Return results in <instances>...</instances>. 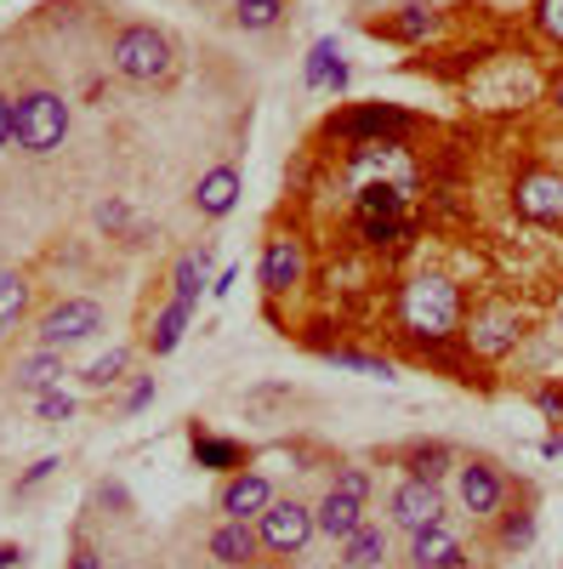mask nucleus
<instances>
[{"instance_id": "4be33fe9", "label": "nucleus", "mask_w": 563, "mask_h": 569, "mask_svg": "<svg viewBox=\"0 0 563 569\" xmlns=\"http://www.w3.org/2000/svg\"><path fill=\"white\" fill-rule=\"evenodd\" d=\"M188 313H194V308H188V302H165L160 308V319H154V330H149V353L154 359H165L177 342H182V330H188Z\"/></svg>"}, {"instance_id": "f704fd0d", "label": "nucleus", "mask_w": 563, "mask_h": 569, "mask_svg": "<svg viewBox=\"0 0 563 569\" xmlns=\"http://www.w3.org/2000/svg\"><path fill=\"white\" fill-rule=\"evenodd\" d=\"M52 472H58V461H52V456H46V461H34V467L23 472V479H18V496H29L34 485H46V479H52Z\"/></svg>"}, {"instance_id": "39448f33", "label": "nucleus", "mask_w": 563, "mask_h": 569, "mask_svg": "<svg viewBox=\"0 0 563 569\" xmlns=\"http://www.w3.org/2000/svg\"><path fill=\"white\" fill-rule=\"evenodd\" d=\"M98 330H103V308L86 302V297H69V302H58L52 313L40 319V348L63 353V348H74V342H91Z\"/></svg>"}, {"instance_id": "aec40b11", "label": "nucleus", "mask_w": 563, "mask_h": 569, "mask_svg": "<svg viewBox=\"0 0 563 569\" xmlns=\"http://www.w3.org/2000/svg\"><path fill=\"white\" fill-rule=\"evenodd\" d=\"M291 12V0H233V23H240L245 34H268L279 29Z\"/></svg>"}, {"instance_id": "423d86ee", "label": "nucleus", "mask_w": 563, "mask_h": 569, "mask_svg": "<svg viewBox=\"0 0 563 569\" xmlns=\"http://www.w3.org/2000/svg\"><path fill=\"white\" fill-rule=\"evenodd\" d=\"M331 131L336 137H353V142H393V137H404L410 131V114L404 109H393V103H359V109H348V114H336L331 120Z\"/></svg>"}, {"instance_id": "c85d7f7f", "label": "nucleus", "mask_w": 563, "mask_h": 569, "mask_svg": "<svg viewBox=\"0 0 563 569\" xmlns=\"http://www.w3.org/2000/svg\"><path fill=\"white\" fill-rule=\"evenodd\" d=\"M125 365H131V353H125V348H114V353H103L98 365H91V370H86V388H114V382H120V376H125Z\"/></svg>"}, {"instance_id": "2f4dec72", "label": "nucleus", "mask_w": 563, "mask_h": 569, "mask_svg": "<svg viewBox=\"0 0 563 569\" xmlns=\"http://www.w3.org/2000/svg\"><path fill=\"white\" fill-rule=\"evenodd\" d=\"M535 29L552 46H563V0H535Z\"/></svg>"}, {"instance_id": "c03bdc74", "label": "nucleus", "mask_w": 563, "mask_h": 569, "mask_svg": "<svg viewBox=\"0 0 563 569\" xmlns=\"http://www.w3.org/2000/svg\"><path fill=\"white\" fill-rule=\"evenodd\" d=\"M552 103H557V109H563V74H557V80H552Z\"/></svg>"}, {"instance_id": "ddd939ff", "label": "nucleus", "mask_w": 563, "mask_h": 569, "mask_svg": "<svg viewBox=\"0 0 563 569\" xmlns=\"http://www.w3.org/2000/svg\"><path fill=\"white\" fill-rule=\"evenodd\" d=\"M519 211L530 222H563V177H552V171L519 177Z\"/></svg>"}, {"instance_id": "79ce46f5", "label": "nucleus", "mask_w": 563, "mask_h": 569, "mask_svg": "<svg viewBox=\"0 0 563 569\" xmlns=\"http://www.w3.org/2000/svg\"><path fill=\"white\" fill-rule=\"evenodd\" d=\"M23 563V547H0V569H18Z\"/></svg>"}, {"instance_id": "7c9ffc66", "label": "nucleus", "mask_w": 563, "mask_h": 569, "mask_svg": "<svg viewBox=\"0 0 563 569\" xmlns=\"http://www.w3.org/2000/svg\"><path fill=\"white\" fill-rule=\"evenodd\" d=\"M359 233L370 246H393V240H404V217H359Z\"/></svg>"}, {"instance_id": "9d476101", "label": "nucleus", "mask_w": 563, "mask_h": 569, "mask_svg": "<svg viewBox=\"0 0 563 569\" xmlns=\"http://www.w3.org/2000/svg\"><path fill=\"white\" fill-rule=\"evenodd\" d=\"M501 501H506L501 467H495V461H466V467H461V507L479 512V518H490V512H501Z\"/></svg>"}, {"instance_id": "1a4fd4ad", "label": "nucleus", "mask_w": 563, "mask_h": 569, "mask_svg": "<svg viewBox=\"0 0 563 569\" xmlns=\"http://www.w3.org/2000/svg\"><path fill=\"white\" fill-rule=\"evenodd\" d=\"M257 279L268 297H285L291 284L302 279V240H291V233H279V240L262 246V262H257Z\"/></svg>"}, {"instance_id": "37998d69", "label": "nucleus", "mask_w": 563, "mask_h": 569, "mask_svg": "<svg viewBox=\"0 0 563 569\" xmlns=\"http://www.w3.org/2000/svg\"><path fill=\"white\" fill-rule=\"evenodd\" d=\"M541 456H552V461H563V433H557V439H546V445H541Z\"/></svg>"}, {"instance_id": "f257e3e1", "label": "nucleus", "mask_w": 563, "mask_h": 569, "mask_svg": "<svg viewBox=\"0 0 563 569\" xmlns=\"http://www.w3.org/2000/svg\"><path fill=\"white\" fill-rule=\"evenodd\" d=\"M404 330L421 348H439L461 330V291L444 273H421L404 284Z\"/></svg>"}, {"instance_id": "a18cd8bd", "label": "nucleus", "mask_w": 563, "mask_h": 569, "mask_svg": "<svg viewBox=\"0 0 563 569\" xmlns=\"http://www.w3.org/2000/svg\"><path fill=\"white\" fill-rule=\"evenodd\" d=\"M251 569H262V563H251Z\"/></svg>"}, {"instance_id": "72a5a7b5", "label": "nucleus", "mask_w": 563, "mask_h": 569, "mask_svg": "<svg viewBox=\"0 0 563 569\" xmlns=\"http://www.w3.org/2000/svg\"><path fill=\"white\" fill-rule=\"evenodd\" d=\"M331 490H342V496H353V501H370V472H364V467H342L336 479H331Z\"/></svg>"}, {"instance_id": "a211bd4d", "label": "nucleus", "mask_w": 563, "mask_h": 569, "mask_svg": "<svg viewBox=\"0 0 563 569\" xmlns=\"http://www.w3.org/2000/svg\"><path fill=\"white\" fill-rule=\"evenodd\" d=\"M433 29H439V12L421 7V0H410V7H399V12L382 23V34H393V40H404V46H421Z\"/></svg>"}, {"instance_id": "f8f14e48", "label": "nucleus", "mask_w": 563, "mask_h": 569, "mask_svg": "<svg viewBox=\"0 0 563 569\" xmlns=\"http://www.w3.org/2000/svg\"><path fill=\"white\" fill-rule=\"evenodd\" d=\"M257 552H262V536L245 525V518H222V525L211 530V558L222 569H251Z\"/></svg>"}, {"instance_id": "a878e982", "label": "nucleus", "mask_w": 563, "mask_h": 569, "mask_svg": "<svg viewBox=\"0 0 563 569\" xmlns=\"http://www.w3.org/2000/svg\"><path fill=\"white\" fill-rule=\"evenodd\" d=\"M23 308H29V284H23V273H0V337L23 319Z\"/></svg>"}, {"instance_id": "c9c22d12", "label": "nucleus", "mask_w": 563, "mask_h": 569, "mask_svg": "<svg viewBox=\"0 0 563 569\" xmlns=\"http://www.w3.org/2000/svg\"><path fill=\"white\" fill-rule=\"evenodd\" d=\"M12 137H18V103L7 98V91H0V149H7Z\"/></svg>"}, {"instance_id": "7ed1b4c3", "label": "nucleus", "mask_w": 563, "mask_h": 569, "mask_svg": "<svg viewBox=\"0 0 563 569\" xmlns=\"http://www.w3.org/2000/svg\"><path fill=\"white\" fill-rule=\"evenodd\" d=\"M63 137H69V103L58 98V91H29V98H18V149L23 154H52L63 149Z\"/></svg>"}, {"instance_id": "4468645a", "label": "nucleus", "mask_w": 563, "mask_h": 569, "mask_svg": "<svg viewBox=\"0 0 563 569\" xmlns=\"http://www.w3.org/2000/svg\"><path fill=\"white\" fill-rule=\"evenodd\" d=\"M461 563H466V552H461V541L444 525L410 536V569H461Z\"/></svg>"}, {"instance_id": "f03ea898", "label": "nucleus", "mask_w": 563, "mask_h": 569, "mask_svg": "<svg viewBox=\"0 0 563 569\" xmlns=\"http://www.w3.org/2000/svg\"><path fill=\"white\" fill-rule=\"evenodd\" d=\"M109 63L120 80H137V86H154L171 74V40L154 29V23H125L109 46Z\"/></svg>"}, {"instance_id": "2eb2a0df", "label": "nucleus", "mask_w": 563, "mask_h": 569, "mask_svg": "<svg viewBox=\"0 0 563 569\" xmlns=\"http://www.w3.org/2000/svg\"><path fill=\"white\" fill-rule=\"evenodd\" d=\"M233 206H240V171H233V166L205 171L200 188H194V211L200 217H228Z\"/></svg>"}, {"instance_id": "473e14b6", "label": "nucleus", "mask_w": 563, "mask_h": 569, "mask_svg": "<svg viewBox=\"0 0 563 569\" xmlns=\"http://www.w3.org/2000/svg\"><path fill=\"white\" fill-rule=\"evenodd\" d=\"M34 405H40V416H46V421H69V416H74V399H69L63 388H46V393H34Z\"/></svg>"}, {"instance_id": "393cba45", "label": "nucleus", "mask_w": 563, "mask_h": 569, "mask_svg": "<svg viewBox=\"0 0 563 569\" xmlns=\"http://www.w3.org/2000/svg\"><path fill=\"white\" fill-rule=\"evenodd\" d=\"M359 217H404V194L393 182H364L359 188Z\"/></svg>"}, {"instance_id": "9b49d317", "label": "nucleus", "mask_w": 563, "mask_h": 569, "mask_svg": "<svg viewBox=\"0 0 563 569\" xmlns=\"http://www.w3.org/2000/svg\"><path fill=\"white\" fill-rule=\"evenodd\" d=\"M519 337H524V319H519V313H506V308L479 313V319H473V330H466L473 353H484V359H501L506 348H519Z\"/></svg>"}, {"instance_id": "a19ab883", "label": "nucleus", "mask_w": 563, "mask_h": 569, "mask_svg": "<svg viewBox=\"0 0 563 569\" xmlns=\"http://www.w3.org/2000/svg\"><path fill=\"white\" fill-rule=\"evenodd\" d=\"M324 86H331V91H348V86H353V69H348V63H336V69H331V80H324Z\"/></svg>"}, {"instance_id": "6e6552de", "label": "nucleus", "mask_w": 563, "mask_h": 569, "mask_svg": "<svg viewBox=\"0 0 563 569\" xmlns=\"http://www.w3.org/2000/svg\"><path fill=\"white\" fill-rule=\"evenodd\" d=\"M273 507V485L262 479V472H228V485L217 490V512L222 518H262Z\"/></svg>"}, {"instance_id": "bb28decb", "label": "nucleus", "mask_w": 563, "mask_h": 569, "mask_svg": "<svg viewBox=\"0 0 563 569\" xmlns=\"http://www.w3.org/2000/svg\"><path fill=\"white\" fill-rule=\"evenodd\" d=\"M324 359H331L336 370H359V376H393V365L388 359H375V353H353V348H324Z\"/></svg>"}, {"instance_id": "58836bf2", "label": "nucleus", "mask_w": 563, "mask_h": 569, "mask_svg": "<svg viewBox=\"0 0 563 569\" xmlns=\"http://www.w3.org/2000/svg\"><path fill=\"white\" fill-rule=\"evenodd\" d=\"M98 228H125V200H109V206H98Z\"/></svg>"}, {"instance_id": "6ab92c4d", "label": "nucleus", "mask_w": 563, "mask_h": 569, "mask_svg": "<svg viewBox=\"0 0 563 569\" xmlns=\"http://www.w3.org/2000/svg\"><path fill=\"white\" fill-rule=\"evenodd\" d=\"M205 268H211V251L177 257V268H171V302H188V308H194V302H200V284H205Z\"/></svg>"}, {"instance_id": "b1692460", "label": "nucleus", "mask_w": 563, "mask_h": 569, "mask_svg": "<svg viewBox=\"0 0 563 569\" xmlns=\"http://www.w3.org/2000/svg\"><path fill=\"white\" fill-rule=\"evenodd\" d=\"M194 461H200V467H217V472H233V467H245V450L233 445V439L194 433Z\"/></svg>"}, {"instance_id": "5701e85b", "label": "nucleus", "mask_w": 563, "mask_h": 569, "mask_svg": "<svg viewBox=\"0 0 563 569\" xmlns=\"http://www.w3.org/2000/svg\"><path fill=\"white\" fill-rule=\"evenodd\" d=\"M404 472H410V479H428V485H439L444 479V472H450V445H410L404 450Z\"/></svg>"}, {"instance_id": "f3484780", "label": "nucleus", "mask_w": 563, "mask_h": 569, "mask_svg": "<svg viewBox=\"0 0 563 569\" xmlns=\"http://www.w3.org/2000/svg\"><path fill=\"white\" fill-rule=\"evenodd\" d=\"M382 558H388V530L382 525H359L342 541V563L348 569H382Z\"/></svg>"}, {"instance_id": "dca6fc26", "label": "nucleus", "mask_w": 563, "mask_h": 569, "mask_svg": "<svg viewBox=\"0 0 563 569\" xmlns=\"http://www.w3.org/2000/svg\"><path fill=\"white\" fill-rule=\"evenodd\" d=\"M313 525L331 536V541H348V536L364 525V501H353V496H342V490H324V501L313 507Z\"/></svg>"}, {"instance_id": "ea45409f", "label": "nucleus", "mask_w": 563, "mask_h": 569, "mask_svg": "<svg viewBox=\"0 0 563 569\" xmlns=\"http://www.w3.org/2000/svg\"><path fill=\"white\" fill-rule=\"evenodd\" d=\"M69 569H103V558H98V552H91V547L80 541V547H74V558H69Z\"/></svg>"}, {"instance_id": "c756f323", "label": "nucleus", "mask_w": 563, "mask_h": 569, "mask_svg": "<svg viewBox=\"0 0 563 569\" xmlns=\"http://www.w3.org/2000/svg\"><path fill=\"white\" fill-rule=\"evenodd\" d=\"M535 541V512H506V525H501V547L506 552H524Z\"/></svg>"}, {"instance_id": "cd10ccee", "label": "nucleus", "mask_w": 563, "mask_h": 569, "mask_svg": "<svg viewBox=\"0 0 563 569\" xmlns=\"http://www.w3.org/2000/svg\"><path fill=\"white\" fill-rule=\"evenodd\" d=\"M342 63V52H336V40L331 34H324L319 46H313V52H308V69H302V80L308 86H324V80H331V69Z\"/></svg>"}, {"instance_id": "412c9836", "label": "nucleus", "mask_w": 563, "mask_h": 569, "mask_svg": "<svg viewBox=\"0 0 563 569\" xmlns=\"http://www.w3.org/2000/svg\"><path fill=\"white\" fill-rule=\"evenodd\" d=\"M58 382H63V353H52V348H40L34 359L18 365V388L23 393H46V388H58Z\"/></svg>"}, {"instance_id": "e433bc0d", "label": "nucleus", "mask_w": 563, "mask_h": 569, "mask_svg": "<svg viewBox=\"0 0 563 569\" xmlns=\"http://www.w3.org/2000/svg\"><path fill=\"white\" fill-rule=\"evenodd\" d=\"M149 399H154V376H143V382H137V388L125 393V416H137V410H143Z\"/></svg>"}, {"instance_id": "20e7f679", "label": "nucleus", "mask_w": 563, "mask_h": 569, "mask_svg": "<svg viewBox=\"0 0 563 569\" xmlns=\"http://www.w3.org/2000/svg\"><path fill=\"white\" fill-rule=\"evenodd\" d=\"M313 507H302V501H273L262 518H257V536H262V547L268 552H279V558H296L308 541H313Z\"/></svg>"}, {"instance_id": "0eeeda50", "label": "nucleus", "mask_w": 563, "mask_h": 569, "mask_svg": "<svg viewBox=\"0 0 563 569\" xmlns=\"http://www.w3.org/2000/svg\"><path fill=\"white\" fill-rule=\"evenodd\" d=\"M393 525L410 530V536L444 525V496H439V485H428V479H404V485L393 490Z\"/></svg>"}, {"instance_id": "4c0bfd02", "label": "nucleus", "mask_w": 563, "mask_h": 569, "mask_svg": "<svg viewBox=\"0 0 563 569\" xmlns=\"http://www.w3.org/2000/svg\"><path fill=\"white\" fill-rule=\"evenodd\" d=\"M535 405H541V416L563 421V388H541V393H535Z\"/></svg>"}]
</instances>
